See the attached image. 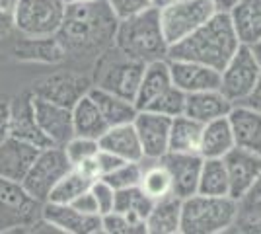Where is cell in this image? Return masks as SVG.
<instances>
[{
    "instance_id": "cell-1",
    "label": "cell",
    "mask_w": 261,
    "mask_h": 234,
    "mask_svg": "<svg viewBox=\"0 0 261 234\" xmlns=\"http://www.w3.org/2000/svg\"><path fill=\"white\" fill-rule=\"evenodd\" d=\"M117 23L119 20L108 0L66 4L57 39L65 47L66 55L98 57L113 45Z\"/></svg>"
},
{
    "instance_id": "cell-2",
    "label": "cell",
    "mask_w": 261,
    "mask_h": 234,
    "mask_svg": "<svg viewBox=\"0 0 261 234\" xmlns=\"http://www.w3.org/2000/svg\"><path fill=\"white\" fill-rule=\"evenodd\" d=\"M238 45V35L234 32L230 14L215 12L213 18H208L201 28H197L181 41L170 45L166 59L201 63L220 72L236 53Z\"/></svg>"
},
{
    "instance_id": "cell-3",
    "label": "cell",
    "mask_w": 261,
    "mask_h": 234,
    "mask_svg": "<svg viewBox=\"0 0 261 234\" xmlns=\"http://www.w3.org/2000/svg\"><path fill=\"white\" fill-rule=\"evenodd\" d=\"M113 45L130 59H137L142 63H152L166 59L168 55V43L164 37L162 25H160V14L158 8H148L119 20Z\"/></svg>"
},
{
    "instance_id": "cell-4",
    "label": "cell",
    "mask_w": 261,
    "mask_h": 234,
    "mask_svg": "<svg viewBox=\"0 0 261 234\" xmlns=\"http://www.w3.org/2000/svg\"><path fill=\"white\" fill-rule=\"evenodd\" d=\"M240 217V203L230 195H201L181 199L184 234H218L230 230Z\"/></svg>"
},
{
    "instance_id": "cell-5",
    "label": "cell",
    "mask_w": 261,
    "mask_h": 234,
    "mask_svg": "<svg viewBox=\"0 0 261 234\" xmlns=\"http://www.w3.org/2000/svg\"><path fill=\"white\" fill-rule=\"evenodd\" d=\"M144 67L146 63L130 59L125 53H121L115 45H111L101 55H98L92 84L101 90H108L111 94H117L125 100L135 101Z\"/></svg>"
},
{
    "instance_id": "cell-6",
    "label": "cell",
    "mask_w": 261,
    "mask_h": 234,
    "mask_svg": "<svg viewBox=\"0 0 261 234\" xmlns=\"http://www.w3.org/2000/svg\"><path fill=\"white\" fill-rule=\"evenodd\" d=\"M66 4L63 0H16L14 30L25 37L57 35Z\"/></svg>"
},
{
    "instance_id": "cell-7",
    "label": "cell",
    "mask_w": 261,
    "mask_h": 234,
    "mask_svg": "<svg viewBox=\"0 0 261 234\" xmlns=\"http://www.w3.org/2000/svg\"><path fill=\"white\" fill-rule=\"evenodd\" d=\"M70 168L72 164L68 162L63 146H47L37 152L20 186L30 197H33L39 203H45L51 190L55 188V184L63 178Z\"/></svg>"
},
{
    "instance_id": "cell-8",
    "label": "cell",
    "mask_w": 261,
    "mask_h": 234,
    "mask_svg": "<svg viewBox=\"0 0 261 234\" xmlns=\"http://www.w3.org/2000/svg\"><path fill=\"white\" fill-rule=\"evenodd\" d=\"M215 12L217 10L211 0H177L174 4L158 8L160 25L168 47L201 28L208 18H213Z\"/></svg>"
},
{
    "instance_id": "cell-9",
    "label": "cell",
    "mask_w": 261,
    "mask_h": 234,
    "mask_svg": "<svg viewBox=\"0 0 261 234\" xmlns=\"http://www.w3.org/2000/svg\"><path fill=\"white\" fill-rule=\"evenodd\" d=\"M261 74V67L248 45H238L226 67L220 70L218 92L232 103H242L250 96Z\"/></svg>"
},
{
    "instance_id": "cell-10",
    "label": "cell",
    "mask_w": 261,
    "mask_h": 234,
    "mask_svg": "<svg viewBox=\"0 0 261 234\" xmlns=\"http://www.w3.org/2000/svg\"><path fill=\"white\" fill-rule=\"evenodd\" d=\"M92 80L78 72H55L51 76H45L35 80L32 86L33 96L43 100L55 101L59 106L70 108L76 103L82 96H86L92 88Z\"/></svg>"
},
{
    "instance_id": "cell-11",
    "label": "cell",
    "mask_w": 261,
    "mask_h": 234,
    "mask_svg": "<svg viewBox=\"0 0 261 234\" xmlns=\"http://www.w3.org/2000/svg\"><path fill=\"white\" fill-rule=\"evenodd\" d=\"M39 201L30 197L20 184L0 178V230L23 223H32L41 217Z\"/></svg>"
},
{
    "instance_id": "cell-12",
    "label": "cell",
    "mask_w": 261,
    "mask_h": 234,
    "mask_svg": "<svg viewBox=\"0 0 261 234\" xmlns=\"http://www.w3.org/2000/svg\"><path fill=\"white\" fill-rule=\"evenodd\" d=\"M158 162L170 174L172 193L175 197L185 199V197L195 195L203 156L199 152H172V150H168L162 158H158Z\"/></svg>"
},
{
    "instance_id": "cell-13",
    "label": "cell",
    "mask_w": 261,
    "mask_h": 234,
    "mask_svg": "<svg viewBox=\"0 0 261 234\" xmlns=\"http://www.w3.org/2000/svg\"><path fill=\"white\" fill-rule=\"evenodd\" d=\"M170 123H172V117L146 112V110H139L137 117L133 119L135 131L141 141L142 154L146 160H158L168 152Z\"/></svg>"
},
{
    "instance_id": "cell-14",
    "label": "cell",
    "mask_w": 261,
    "mask_h": 234,
    "mask_svg": "<svg viewBox=\"0 0 261 234\" xmlns=\"http://www.w3.org/2000/svg\"><path fill=\"white\" fill-rule=\"evenodd\" d=\"M32 108L37 125L51 139V143L55 146H65L74 137L70 108L59 106V103L43 100V98H37L33 94H32Z\"/></svg>"
},
{
    "instance_id": "cell-15",
    "label": "cell",
    "mask_w": 261,
    "mask_h": 234,
    "mask_svg": "<svg viewBox=\"0 0 261 234\" xmlns=\"http://www.w3.org/2000/svg\"><path fill=\"white\" fill-rule=\"evenodd\" d=\"M230 184V197L240 201L261 174V154L234 146L222 156Z\"/></svg>"
},
{
    "instance_id": "cell-16",
    "label": "cell",
    "mask_w": 261,
    "mask_h": 234,
    "mask_svg": "<svg viewBox=\"0 0 261 234\" xmlns=\"http://www.w3.org/2000/svg\"><path fill=\"white\" fill-rule=\"evenodd\" d=\"M41 219L57 230L68 234H98L101 232V215H84L70 203L45 201L41 205Z\"/></svg>"
},
{
    "instance_id": "cell-17",
    "label": "cell",
    "mask_w": 261,
    "mask_h": 234,
    "mask_svg": "<svg viewBox=\"0 0 261 234\" xmlns=\"http://www.w3.org/2000/svg\"><path fill=\"white\" fill-rule=\"evenodd\" d=\"M10 137L20 139L28 145L37 148L55 146L51 139L41 131V127L35 121L32 108V92H23L10 103Z\"/></svg>"
},
{
    "instance_id": "cell-18",
    "label": "cell",
    "mask_w": 261,
    "mask_h": 234,
    "mask_svg": "<svg viewBox=\"0 0 261 234\" xmlns=\"http://www.w3.org/2000/svg\"><path fill=\"white\" fill-rule=\"evenodd\" d=\"M168 67L172 74V82L185 94L205 92V90H218L220 86V72L215 68L191 63V61H170Z\"/></svg>"
},
{
    "instance_id": "cell-19",
    "label": "cell",
    "mask_w": 261,
    "mask_h": 234,
    "mask_svg": "<svg viewBox=\"0 0 261 234\" xmlns=\"http://www.w3.org/2000/svg\"><path fill=\"white\" fill-rule=\"evenodd\" d=\"M39 150L41 148L28 145L20 139H14L8 135L0 143V178L22 184L23 176L28 174Z\"/></svg>"
},
{
    "instance_id": "cell-20",
    "label": "cell",
    "mask_w": 261,
    "mask_h": 234,
    "mask_svg": "<svg viewBox=\"0 0 261 234\" xmlns=\"http://www.w3.org/2000/svg\"><path fill=\"white\" fill-rule=\"evenodd\" d=\"M228 123L232 135H234V145L240 148H246L251 152L261 154V112L253 110L250 106H232L228 112Z\"/></svg>"
},
{
    "instance_id": "cell-21",
    "label": "cell",
    "mask_w": 261,
    "mask_h": 234,
    "mask_svg": "<svg viewBox=\"0 0 261 234\" xmlns=\"http://www.w3.org/2000/svg\"><path fill=\"white\" fill-rule=\"evenodd\" d=\"M14 55L18 61H25V63L57 65L66 59V51L57 39V35H45V37L23 35V39L14 45Z\"/></svg>"
},
{
    "instance_id": "cell-22",
    "label": "cell",
    "mask_w": 261,
    "mask_h": 234,
    "mask_svg": "<svg viewBox=\"0 0 261 234\" xmlns=\"http://www.w3.org/2000/svg\"><path fill=\"white\" fill-rule=\"evenodd\" d=\"M99 148L109 150L127 162H141L144 160L142 146L139 141V135L135 131L133 123H123V125H113L106 133L98 139Z\"/></svg>"
},
{
    "instance_id": "cell-23",
    "label": "cell",
    "mask_w": 261,
    "mask_h": 234,
    "mask_svg": "<svg viewBox=\"0 0 261 234\" xmlns=\"http://www.w3.org/2000/svg\"><path fill=\"white\" fill-rule=\"evenodd\" d=\"M232 106L234 103L226 100L218 90H205V92H193L185 96L184 113L199 123H207L228 115Z\"/></svg>"
},
{
    "instance_id": "cell-24",
    "label": "cell",
    "mask_w": 261,
    "mask_h": 234,
    "mask_svg": "<svg viewBox=\"0 0 261 234\" xmlns=\"http://www.w3.org/2000/svg\"><path fill=\"white\" fill-rule=\"evenodd\" d=\"M234 32L242 45H253L261 39V0H238L228 12Z\"/></svg>"
},
{
    "instance_id": "cell-25",
    "label": "cell",
    "mask_w": 261,
    "mask_h": 234,
    "mask_svg": "<svg viewBox=\"0 0 261 234\" xmlns=\"http://www.w3.org/2000/svg\"><path fill=\"white\" fill-rule=\"evenodd\" d=\"M181 226V199L174 193L156 199L146 217V232L175 234Z\"/></svg>"
},
{
    "instance_id": "cell-26",
    "label": "cell",
    "mask_w": 261,
    "mask_h": 234,
    "mask_svg": "<svg viewBox=\"0 0 261 234\" xmlns=\"http://www.w3.org/2000/svg\"><path fill=\"white\" fill-rule=\"evenodd\" d=\"M234 146V135L226 115L203 123V133L199 143V154L203 158H222Z\"/></svg>"
},
{
    "instance_id": "cell-27",
    "label": "cell",
    "mask_w": 261,
    "mask_h": 234,
    "mask_svg": "<svg viewBox=\"0 0 261 234\" xmlns=\"http://www.w3.org/2000/svg\"><path fill=\"white\" fill-rule=\"evenodd\" d=\"M170 84H174V82H172V74H170V67H168V59L146 63L141 84H139V90H137V96H135L137 110H144Z\"/></svg>"
},
{
    "instance_id": "cell-28",
    "label": "cell",
    "mask_w": 261,
    "mask_h": 234,
    "mask_svg": "<svg viewBox=\"0 0 261 234\" xmlns=\"http://www.w3.org/2000/svg\"><path fill=\"white\" fill-rule=\"evenodd\" d=\"M90 98L96 101V106L99 108V112L103 115V119L108 121L109 127L113 125H123V123H133V119L137 117V106L135 101L125 100L117 94H111L108 90H101L98 86L90 88Z\"/></svg>"
},
{
    "instance_id": "cell-29",
    "label": "cell",
    "mask_w": 261,
    "mask_h": 234,
    "mask_svg": "<svg viewBox=\"0 0 261 234\" xmlns=\"http://www.w3.org/2000/svg\"><path fill=\"white\" fill-rule=\"evenodd\" d=\"M70 112H72L74 135H78V137H88V139H96L98 141L99 137L109 129L108 121L103 119L99 108L96 106V101L90 98V94L82 96L72 106Z\"/></svg>"
},
{
    "instance_id": "cell-30",
    "label": "cell",
    "mask_w": 261,
    "mask_h": 234,
    "mask_svg": "<svg viewBox=\"0 0 261 234\" xmlns=\"http://www.w3.org/2000/svg\"><path fill=\"white\" fill-rule=\"evenodd\" d=\"M203 133V123L191 119L189 115H175L170 123V141L168 150L172 152H199Z\"/></svg>"
},
{
    "instance_id": "cell-31",
    "label": "cell",
    "mask_w": 261,
    "mask_h": 234,
    "mask_svg": "<svg viewBox=\"0 0 261 234\" xmlns=\"http://www.w3.org/2000/svg\"><path fill=\"white\" fill-rule=\"evenodd\" d=\"M197 193L201 195H230V184L222 158H203Z\"/></svg>"
},
{
    "instance_id": "cell-32",
    "label": "cell",
    "mask_w": 261,
    "mask_h": 234,
    "mask_svg": "<svg viewBox=\"0 0 261 234\" xmlns=\"http://www.w3.org/2000/svg\"><path fill=\"white\" fill-rule=\"evenodd\" d=\"M94 181L90 178H86L84 174H80L76 168H70L63 178L55 184V188L51 190L47 201L53 203H72L78 195H82L84 191L90 190Z\"/></svg>"
},
{
    "instance_id": "cell-33",
    "label": "cell",
    "mask_w": 261,
    "mask_h": 234,
    "mask_svg": "<svg viewBox=\"0 0 261 234\" xmlns=\"http://www.w3.org/2000/svg\"><path fill=\"white\" fill-rule=\"evenodd\" d=\"M139 188L144 195H148L150 199L156 201L172 193V179H170L168 170L156 160V164L148 168H144V164H142V178Z\"/></svg>"
},
{
    "instance_id": "cell-34",
    "label": "cell",
    "mask_w": 261,
    "mask_h": 234,
    "mask_svg": "<svg viewBox=\"0 0 261 234\" xmlns=\"http://www.w3.org/2000/svg\"><path fill=\"white\" fill-rule=\"evenodd\" d=\"M185 96H187V94H185L184 90H179L175 84H170V86L164 90V92H160L144 110H146V112L162 113V115H168V117L181 115L185 110Z\"/></svg>"
},
{
    "instance_id": "cell-35",
    "label": "cell",
    "mask_w": 261,
    "mask_h": 234,
    "mask_svg": "<svg viewBox=\"0 0 261 234\" xmlns=\"http://www.w3.org/2000/svg\"><path fill=\"white\" fill-rule=\"evenodd\" d=\"M142 178V160L141 162H123L119 168L109 172L106 179L113 190H125V188H137Z\"/></svg>"
},
{
    "instance_id": "cell-36",
    "label": "cell",
    "mask_w": 261,
    "mask_h": 234,
    "mask_svg": "<svg viewBox=\"0 0 261 234\" xmlns=\"http://www.w3.org/2000/svg\"><path fill=\"white\" fill-rule=\"evenodd\" d=\"M63 148H65V154L68 158V162L72 166H76L82 160H88V158L98 154L99 145L96 139H88V137H78V135H74Z\"/></svg>"
},
{
    "instance_id": "cell-37",
    "label": "cell",
    "mask_w": 261,
    "mask_h": 234,
    "mask_svg": "<svg viewBox=\"0 0 261 234\" xmlns=\"http://www.w3.org/2000/svg\"><path fill=\"white\" fill-rule=\"evenodd\" d=\"M90 191L94 195V199L98 203V213L99 215H106V213L113 211V201H115V190L109 186L106 179L98 178L92 186Z\"/></svg>"
},
{
    "instance_id": "cell-38",
    "label": "cell",
    "mask_w": 261,
    "mask_h": 234,
    "mask_svg": "<svg viewBox=\"0 0 261 234\" xmlns=\"http://www.w3.org/2000/svg\"><path fill=\"white\" fill-rule=\"evenodd\" d=\"M108 4L117 16V20H125L129 16L152 8V0H108Z\"/></svg>"
},
{
    "instance_id": "cell-39",
    "label": "cell",
    "mask_w": 261,
    "mask_h": 234,
    "mask_svg": "<svg viewBox=\"0 0 261 234\" xmlns=\"http://www.w3.org/2000/svg\"><path fill=\"white\" fill-rule=\"evenodd\" d=\"M101 232L108 234H133L129 219L117 211H109L101 215Z\"/></svg>"
},
{
    "instance_id": "cell-40",
    "label": "cell",
    "mask_w": 261,
    "mask_h": 234,
    "mask_svg": "<svg viewBox=\"0 0 261 234\" xmlns=\"http://www.w3.org/2000/svg\"><path fill=\"white\" fill-rule=\"evenodd\" d=\"M96 162H98L99 178H103V176H108L109 172H113L115 168H119L121 164L127 162V160H123V158H119V156L113 154V152H109V150L99 148L98 154H96Z\"/></svg>"
},
{
    "instance_id": "cell-41",
    "label": "cell",
    "mask_w": 261,
    "mask_h": 234,
    "mask_svg": "<svg viewBox=\"0 0 261 234\" xmlns=\"http://www.w3.org/2000/svg\"><path fill=\"white\" fill-rule=\"evenodd\" d=\"M238 203H240V209H246V211H251V213L261 209V174Z\"/></svg>"
},
{
    "instance_id": "cell-42",
    "label": "cell",
    "mask_w": 261,
    "mask_h": 234,
    "mask_svg": "<svg viewBox=\"0 0 261 234\" xmlns=\"http://www.w3.org/2000/svg\"><path fill=\"white\" fill-rule=\"evenodd\" d=\"M14 6L16 0H0V37L10 35L14 30Z\"/></svg>"
},
{
    "instance_id": "cell-43",
    "label": "cell",
    "mask_w": 261,
    "mask_h": 234,
    "mask_svg": "<svg viewBox=\"0 0 261 234\" xmlns=\"http://www.w3.org/2000/svg\"><path fill=\"white\" fill-rule=\"evenodd\" d=\"M76 211L84 213V215H99L98 213V203H96V199H94V195H92V191L88 190L84 191L82 195H78L76 199L70 203Z\"/></svg>"
},
{
    "instance_id": "cell-44",
    "label": "cell",
    "mask_w": 261,
    "mask_h": 234,
    "mask_svg": "<svg viewBox=\"0 0 261 234\" xmlns=\"http://www.w3.org/2000/svg\"><path fill=\"white\" fill-rule=\"evenodd\" d=\"M10 135V103L0 101V143Z\"/></svg>"
},
{
    "instance_id": "cell-45",
    "label": "cell",
    "mask_w": 261,
    "mask_h": 234,
    "mask_svg": "<svg viewBox=\"0 0 261 234\" xmlns=\"http://www.w3.org/2000/svg\"><path fill=\"white\" fill-rule=\"evenodd\" d=\"M244 106H250L253 110H259L261 112V74H259V80H257V84H255V88L251 92L250 96L246 98V101H242Z\"/></svg>"
},
{
    "instance_id": "cell-46",
    "label": "cell",
    "mask_w": 261,
    "mask_h": 234,
    "mask_svg": "<svg viewBox=\"0 0 261 234\" xmlns=\"http://www.w3.org/2000/svg\"><path fill=\"white\" fill-rule=\"evenodd\" d=\"M211 2H213V6H215L217 12H230L238 0H211Z\"/></svg>"
},
{
    "instance_id": "cell-47",
    "label": "cell",
    "mask_w": 261,
    "mask_h": 234,
    "mask_svg": "<svg viewBox=\"0 0 261 234\" xmlns=\"http://www.w3.org/2000/svg\"><path fill=\"white\" fill-rule=\"evenodd\" d=\"M251 49V53H253V57H255V61H257V65L261 67V39L259 41H255L253 45H248Z\"/></svg>"
},
{
    "instance_id": "cell-48",
    "label": "cell",
    "mask_w": 261,
    "mask_h": 234,
    "mask_svg": "<svg viewBox=\"0 0 261 234\" xmlns=\"http://www.w3.org/2000/svg\"><path fill=\"white\" fill-rule=\"evenodd\" d=\"M177 0H152V6L154 8H164V6H168V4H174Z\"/></svg>"
},
{
    "instance_id": "cell-49",
    "label": "cell",
    "mask_w": 261,
    "mask_h": 234,
    "mask_svg": "<svg viewBox=\"0 0 261 234\" xmlns=\"http://www.w3.org/2000/svg\"><path fill=\"white\" fill-rule=\"evenodd\" d=\"M65 4H78V2H92V0H63Z\"/></svg>"
}]
</instances>
